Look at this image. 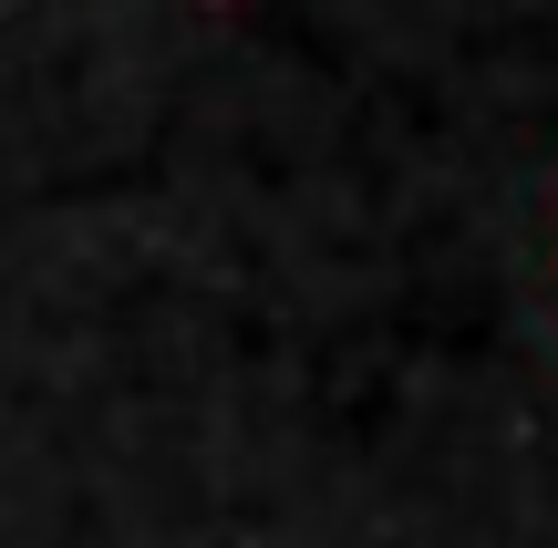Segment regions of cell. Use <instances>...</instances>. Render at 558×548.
<instances>
[]
</instances>
